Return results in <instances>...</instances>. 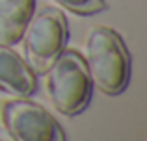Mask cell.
Wrapping results in <instances>:
<instances>
[{
	"mask_svg": "<svg viewBox=\"0 0 147 141\" xmlns=\"http://www.w3.org/2000/svg\"><path fill=\"white\" fill-rule=\"evenodd\" d=\"M2 121L15 141H65L60 123L30 100H7L2 108Z\"/></svg>",
	"mask_w": 147,
	"mask_h": 141,
	"instance_id": "cell-4",
	"label": "cell"
},
{
	"mask_svg": "<svg viewBox=\"0 0 147 141\" xmlns=\"http://www.w3.org/2000/svg\"><path fill=\"white\" fill-rule=\"evenodd\" d=\"M0 141H15V139L11 138L7 132H2V130H0Z\"/></svg>",
	"mask_w": 147,
	"mask_h": 141,
	"instance_id": "cell-8",
	"label": "cell"
},
{
	"mask_svg": "<svg viewBox=\"0 0 147 141\" xmlns=\"http://www.w3.org/2000/svg\"><path fill=\"white\" fill-rule=\"evenodd\" d=\"M86 67L91 84L104 95H119L130 80V56L121 35L106 26H93L86 37Z\"/></svg>",
	"mask_w": 147,
	"mask_h": 141,
	"instance_id": "cell-1",
	"label": "cell"
},
{
	"mask_svg": "<svg viewBox=\"0 0 147 141\" xmlns=\"http://www.w3.org/2000/svg\"><path fill=\"white\" fill-rule=\"evenodd\" d=\"M67 19L56 7H45L28 21L22 32V50L30 69L45 74L67 45Z\"/></svg>",
	"mask_w": 147,
	"mask_h": 141,
	"instance_id": "cell-3",
	"label": "cell"
},
{
	"mask_svg": "<svg viewBox=\"0 0 147 141\" xmlns=\"http://www.w3.org/2000/svg\"><path fill=\"white\" fill-rule=\"evenodd\" d=\"M45 74L49 100L60 113L71 117L88 108L93 84L86 59L76 50H63Z\"/></svg>",
	"mask_w": 147,
	"mask_h": 141,
	"instance_id": "cell-2",
	"label": "cell"
},
{
	"mask_svg": "<svg viewBox=\"0 0 147 141\" xmlns=\"http://www.w3.org/2000/svg\"><path fill=\"white\" fill-rule=\"evenodd\" d=\"M56 2L60 6H63L65 9L78 15H91L106 7L104 0H56Z\"/></svg>",
	"mask_w": 147,
	"mask_h": 141,
	"instance_id": "cell-7",
	"label": "cell"
},
{
	"mask_svg": "<svg viewBox=\"0 0 147 141\" xmlns=\"http://www.w3.org/2000/svg\"><path fill=\"white\" fill-rule=\"evenodd\" d=\"M34 7L36 0H0V45L11 47L21 39Z\"/></svg>",
	"mask_w": 147,
	"mask_h": 141,
	"instance_id": "cell-6",
	"label": "cell"
},
{
	"mask_svg": "<svg viewBox=\"0 0 147 141\" xmlns=\"http://www.w3.org/2000/svg\"><path fill=\"white\" fill-rule=\"evenodd\" d=\"M0 89L24 98L36 91V74L15 50L0 45Z\"/></svg>",
	"mask_w": 147,
	"mask_h": 141,
	"instance_id": "cell-5",
	"label": "cell"
}]
</instances>
